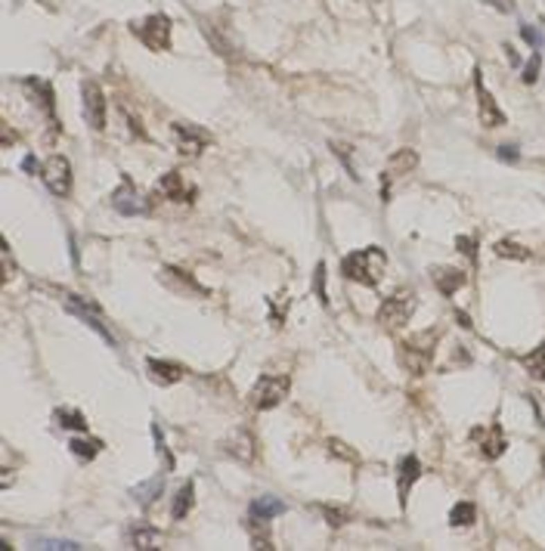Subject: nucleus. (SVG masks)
I'll list each match as a JSON object with an SVG mask.
<instances>
[{
	"instance_id": "nucleus-1",
	"label": "nucleus",
	"mask_w": 545,
	"mask_h": 551,
	"mask_svg": "<svg viewBox=\"0 0 545 551\" xmlns=\"http://www.w3.org/2000/svg\"><path fill=\"white\" fill-rule=\"evenodd\" d=\"M384 270H388V254H384L378 245L360 248V251H354V254H347L341 261L344 279H350V282H360V285H372V288H375V285L384 279Z\"/></svg>"
},
{
	"instance_id": "nucleus-2",
	"label": "nucleus",
	"mask_w": 545,
	"mask_h": 551,
	"mask_svg": "<svg viewBox=\"0 0 545 551\" xmlns=\"http://www.w3.org/2000/svg\"><path fill=\"white\" fill-rule=\"evenodd\" d=\"M434 331H428V335H415L409 338V341L400 344V350H397V360H400V366L409 371V375H424V371L431 369V360H434Z\"/></svg>"
},
{
	"instance_id": "nucleus-3",
	"label": "nucleus",
	"mask_w": 545,
	"mask_h": 551,
	"mask_svg": "<svg viewBox=\"0 0 545 551\" xmlns=\"http://www.w3.org/2000/svg\"><path fill=\"white\" fill-rule=\"evenodd\" d=\"M412 313H415V291L400 288L381 301V307H378V322L388 325V329H400V325H406L412 320Z\"/></svg>"
},
{
	"instance_id": "nucleus-4",
	"label": "nucleus",
	"mask_w": 545,
	"mask_h": 551,
	"mask_svg": "<svg viewBox=\"0 0 545 551\" xmlns=\"http://www.w3.org/2000/svg\"><path fill=\"white\" fill-rule=\"evenodd\" d=\"M288 375H263L261 381L254 384V390H251V406L261 409V412H267V409L279 406V403L288 396Z\"/></svg>"
},
{
	"instance_id": "nucleus-5",
	"label": "nucleus",
	"mask_w": 545,
	"mask_h": 551,
	"mask_svg": "<svg viewBox=\"0 0 545 551\" xmlns=\"http://www.w3.org/2000/svg\"><path fill=\"white\" fill-rule=\"evenodd\" d=\"M137 37L143 41L149 50L155 53H164L171 46V19L162 16V12H155V16H146L143 22L134 25Z\"/></svg>"
},
{
	"instance_id": "nucleus-6",
	"label": "nucleus",
	"mask_w": 545,
	"mask_h": 551,
	"mask_svg": "<svg viewBox=\"0 0 545 551\" xmlns=\"http://www.w3.org/2000/svg\"><path fill=\"white\" fill-rule=\"evenodd\" d=\"M112 208L124 217H143L152 211V202L134 189V180H130V177H124L121 186L112 192Z\"/></svg>"
},
{
	"instance_id": "nucleus-7",
	"label": "nucleus",
	"mask_w": 545,
	"mask_h": 551,
	"mask_svg": "<svg viewBox=\"0 0 545 551\" xmlns=\"http://www.w3.org/2000/svg\"><path fill=\"white\" fill-rule=\"evenodd\" d=\"M41 177H44L46 189H50L53 195L65 198L71 192V164H69V158H65V155H50V158H46Z\"/></svg>"
},
{
	"instance_id": "nucleus-8",
	"label": "nucleus",
	"mask_w": 545,
	"mask_h": 551,
	"mask_svg": "<svg viewBox=\"0 0 545 551\" xmlns=\"http://www.w3.org/2000/svg\"><path fill=\"white\" fill-rule=\"evenodd\" d=\"M474 87H477V118H481V124H483V128H502V124H505V115H502L499 105H496L493 93L483 87L481 69L474 71Z\"/></svg>"
},
{
	"instance_id": "nucleus-9",
	"label": "nucleus",
	"mask_w": 545,
	"mask_h": 551,
	"mask_svg": "<svg viewBox=\"0 0 545 551\" xmlns=\"http://www.w3.org/2000/svg\"><path fill=\"white\" fill-rule=\"evenodd\" d=\"M171 134L177 139V149L183 152V155H198V152L205 149V146H211V134L202 128H192V124H171Z\"/></svg>"
},
{
	"instance_id": "nucleus-10",
	"label": "nucleus",
	"mask_w": 545,
	"mask_h": 551,
	"mask_svg": "<svg viewBox=\"0 0 545 551\" xmlns=\"http://www.w3.org/2000/svg\"><path fill=\"white\" fill-rule=\"evenodd\" d=\"M84 115H87L93 130L105 128V96H103V90H99V84H93V81L84 84Z\"/></svg>"
},
{
	"instance_id": "nucleus-11",
	"label": "nucleus",
	"mask_w": 545,
	"mask_h": 551,
	"mask_svg": "<svg viewBox=\"0 0 545 551\" xmlns=\"http://www.w3.org/2000/svg\"><path fill=\"white\" fill-rule=\"evenodd\" d=\"M471 437L481 443L483 459H499V455L505 453V446H508V440H505V434H502L499 424H490V428H474V430H471Z\"/></svg>"
},
{
	"instance_id": "nucleus-12",
	"label": "nucleus",
	"mask_w": 545,
	"mask_h": 551,
	"mask_svg": "<svg viewBox=\"0 0 545 551\" xmlns=\"http://www.w3.org/2000/svg\"><path fill=\"white\" fill-rule=\"evenodd\" d=\"M65 307H69V313H75L78 320H84V322H87L90 329L96 331L99 338H103V341H109V344H112V335H109V331H105V325H103V316H99L96 310H90L87 304H84V301H81V297H78V295H69V297H65Z\"/></svg>"
},
{
	"instance_id": "nucleus-13",
	"label": "nucleus",
	"mask_w": 545,
	"mask_h": 551,
	"mask_svg": "<svg viewBox=\"0 0 545 551\" xmlns=\"http://www.w3.org/2000/svg\"><path fill=\"white\" fill-rule=\"evenodd\" d=\"M422 477V462L415 455H406L400 464H397V489H400V505H406L409 493H412V483Z\"/></svg>"
},
{
	"instance_id": "nucleus-14",
	"label": "nucleus",
	"mask_w": 545,
	"mask_h": 551,
	"mask_svg": "<svg viewBox=\"0 0 545 551\" xmlns=\"http://www.w3.org/2000/svg\"><path fill=\"white\" fill-rule=\"evenodd\" d=\"M431 279H434L437 291L447 295V297H453L456 291L468 282V276H465L462 270H453V267H434V270H431Z\"/></svg>"
},
{
	"instance_id": "nucleus-15",
	"label": "nucleus",
	"mask_w": 545,
	"mask_h": 551,
	"mask_svg": "<svg viewBox=\"0 0 545 551\" xmlns=\"http://www.w3.org/2000/svg\"><path fill=\"white\" fill-rule=\"evenodd\" d=\"M158 192L168 198H177V202H192V198H196V189H186L183 177L177 174V170H168V174L158 180Z\"/></svg>"
},
{
	"instance_id": "nucleus-16",
	"label": "nucleus",
	"mask_w": 545,
	"mask_h": 551,
	"mask_svg": "<svg viewBox=\"0 0 545 551\" xmlns=\"http://www.w3.org/2000/svg\"><path fill=\"white\" fill-rule=\"evenodd\" d=\"M146 369H149V378L158 384H177L183 378V366L177 362H164V360H146Z\"/></svg>"
},
{
	"instance_id": "nucleus-17",
	"label": "nucleus",
	"mask_w": 545,
	"mask_h": 551,
	"mask_svg": "<svg viewBox=\"0 0 545 551\" xmlns=\"http://www.w3.org/2000/svg\"><path fill=\"white\" fill-rule=\"evenodd\" d=\"M285 511H288V505H285L279 496H261V499L251 502L248 514H251V517H261V521H272V517L285 514Z\"/></svg>"
},
{
	"instance_id": "nucleus-18",
	"label": "nucleus",
	"mask_w": 545,
	"mask_h": 551,
	"mask_svg": "<svg viewBox=\"0 0 545 551\" xmlns=\"http://www.w3.org/2000/svg\"><path fill=\"white\" fill-rule=\"evenodd\" d=\"M415 168H418L415 149H397L394 155H390V161H388V180H390V177H406Z\"/></svg>"
},
{
	"instance_id": "nucleus-19",
	"label": "nucleus",
	"mask_w": 545,
	"mask_h": 551,
	"mask_svg": "<svg viewBox=\"0 0 545 551\" xmlns=\"http://www.w3.org/2000/svg\"><path fill=\"white\" fill-rule=\"evenodd\" d=\"M192 502H196V483L189 480V483H183L180 493L174 496V505H171V517H174V521H183V517L192 511Z\"/></svg>"
},
{
	"instance_id": "nucleus-20",
	"label": "nucleus",
	"mask_w": 545,
	"mask_h": 551,
	"mask_svg": "<svg viewBox=\"0 0 545 551\" xmlns=\"http://www.w3.org/2000/svg\"><path fill=\"white\" fill-rule=\"evenodd\" d=\"M227 453H232L236 459H242V462H251V459H254V437H251L248 430H239V434L227 443Z\"/></svg>"
},
{
	"instance_id": "nucleus-21",
	"label": "nucleus",
	"mask_w": 545,
	"mask_h": 551,
	"mask_svg": "<svg viewBox=\"0 0 545 551\" xmlns=\"http://www.w3.org/2000/svg\"><path fill=\"white\" fill-rule=\"evenodd\" d=\"M162 487H164V480L162 477H152V480H146V483H139V487H134V499H137V505H152V502L158 499V493H162Z\"/></svg>"
},
{
	"instance_id": "nucleus-22",
	"label": "nucleus",
	"mask_w": 545,
	"mask_h": 551,
	"mask_svg": "<svg viewBox=\"0 0 545 551\" xmlns=\"http://www.w3.org/2000/svg\"><path fill=\"white\" fill-rule=\"evenodd\" d=\"M521 366L530 371V378H536V381H542V378H545V341H542L539 347L533 350V353L521 356Z\"/></svg>"
},
{
	"instance_id": "nucleus-23",
	"label": "nucleus",
	"mask_w": 545,
	"mask_h": 551,
	"mask_svg": "<svg viewBox=\"0 0 545 551\" xmlns=\"http://www.w3.org/2000/svg\"><path fill=\"white\" fill-rule=\"evenodd\" d=\"M474 521H477V508L471 505V502H458V505H453V511H449V523H453L456 530L471 527Z\"/></svg>"
},
{
	"instance_id": "nucleus-24",
	"label": "nucleus",
	"mask_w": 545,
	"mask_h": 551,
	"mask_svg": "<svg viewBox=\"0 0 545 551\" xmlns=\"http://www.w3.org/2000/svg\"><path fill=\"white\" fill-rule=\"evenodd\" d=\"M69 449H71V455H78V459L90 462V459H96V455H99V449H103V440H81V437H75V440L69 443Z\"/></svg>"
},
{
	"instance_id": "nucleus-25",
	"label": "nucleus",
	"mask_w": 545,
	"mask_h": 551,
	"mask_svg": "<svg viewBox=\"0 0 545 551\" xmlns=\"http://www.w3.org/2000/svg\"><path fill=\"white\" fill-rule=\"evenodd\" d=\"M496 257H505V261H527L530 248H524L521 242H496Z\"/></svg>"
},
{
	"instance_id": "nucleus-26",
	"label": "nucleus",
	"mask_w": 545,
	"mask_h": 551,
	"mask_svg": "<svg viewBox=\"0 0 545 551\" xmlns=\"http://www.w3.org/2000/svg\"><path fill=\"white\" fill-rule=\"evenodd\" d=\"M130 542H134V548H155L158 533L152 527H137L134 533H130Z\"/></svg>"
},
{
	"instance_id": "nucleus-27",
	"label": "nucleus",
	"mask_w": 545,
	"mask_h": 551,
	"mask_svg": "<svg viewBox=\"0 0 545 551\" xmlns=\"http://www.w3.org/2000/svg\"><path fill=\"white\" fill-rule=\"evenodd\" d=\"M56 418H59V424H62V428H69V430H87V421H84L81 412H71V409H59Z\"/></svg>"
},
{
	"instance_id": "nucleus-28",
	"label": "nucleus",
	"mask_w": 545,
	"mask_h": 551,
	"mask_svg": "<svg viewBox=\"0 0 545 551\" xmlns=\"http://www.w3.org/2000/svg\"><path fill=\"white\" fill-rule=\"evenodd\" d=\"M31 548H53V551H71V548H81L78 542L71 539H37Z\"/></svg>"
},
{
	"instance_id": "nucleus-29",
	"label": "nucleus",
	"mask_w": 545,
	"mask_h": 551,
	"mask_svg": "<svg viewBox=\"0 0 545 551\" xmlns=\"http://www.w3.org/2000/svg\"><path fill=\"white\" fill-rule=\"evenodd\" d=\"M456 248H458V254L471 257V263L477 261V242H474L471 236H458V238H456Z\"/></svg>"
},
{
	"instance_id": "nucleus-30",
	"label": "nucleus",
	"mask_w": 545,
	"mask_h": 551,
	"mask_svg": "<svg viewBox=\"0 0 545 551\" xmlns=\"http://www.w3.org/2000/svg\"><path fill=\"white\" fill-rule=\"evenodd\" d=\"M313 291H316L319 301L329 304V297H325V263H316V273H313Z\"/></svg>"
},
{
	"instance_id": "nucleus-31",
	"label": "nucleus",
	"mask_w": 545,
	"mask_h": 551,
	"mask_svg": "<svg viewBox=\"0 0 545 551\" xmlns=\"http://www.w3.org/2000/svg\"><path fill=\"white\" fill-rule=\"evenodd\" d=\"M536 78H539V53H533L530 62L524 65V84H536Z\"/></svg>"
},
{
	"instance_id": "nucleus-32",
	"label": "nucleus",
	"mask_w": 545,
	"mask_h": 551,
	"mask_svg": "<svg viewBox=\"0 0 545 551\" xmlns=\"http://www.w3.org/2000/svg\"><path fill=\"white\" fill-rule=\"evenodd\" d=\"M331 149H335V155H338V158H341V161H344V164H347V174H350V177H354V180H360V174H356V168H354V164H350V152H347V149H350V146H341V143H331Z\"/></svg>"
},
{
	"instance_id": "nucleus-33",
	"label": "nucleus",
	"mask_w": 545,
	"mask_h": 551,
	"mask_svg": "<svg viewBox=\"0 0 545 551\" xmlns=\"http://www.w3.org/2000/svg\"><path fill=\"white\" fill-rule=\"evenodd\" d=\"M322 514L329 517V523H331V527H344V523H347V511H341V508H331V505H325V508H322Z\"/></svg>"
},
{
	"instance_id": "nucleus-34",
	"label": "nucleus",
	"mask_w": 545,
	"mask_h": 551,
	"mask_svg": "<svg viewBox=\"0 0 545 551\" xmlns=\"http://www.w3.org/2000/svg\"><path fill=\"white\" fill-rule=\"evenodd\" d=\"M521 37H524V41H527L530 46H536V50L542 46V35L533 28V25H521Z\"/></svg>"
},
{
	"instance_id": "nucleus-35",
	"label": "nucleus",
	"mask_w": 545,
	"mask_h": 551,
	"mask_svg": "<svg viewBox=\"0 0 545 551\" xmlns=\"http://www.w3.org/2000/svg\"><path fill=\"white\" fill-rule=\"evenodd\" d=\"M487 3L499 12H514V0H487Z\"/></svg>"
},
{
	"instance_id": "nucleus-36",
	"label": "nucleus",
	"mask_w": 545,
	"mask_h": 551,
	"mask_svg": "<svg viewBox=\"0 0 545 551\" xmlns=\"http://www.w3.org/2000/svg\"><path fill=\"white\" fill-rule=\"evenodd\" d=\"M22 170H28V174H37V170H44V168H41V164H37V158H35V155H25Z\"/></svg>"
},
{
	"instance_id": "nucleus-37",
	"label": "nucleus",
	"mask_w": 545,
	"mask_h": 551,
	"mask_svg": "<svg viewBox=\"0 0 545 551\" xmlns=\"http://www.w3.org/2000/svg\"><path fill=\"white\" fill-rule=\"evenodd\" d=\"M499 158H505V161H514V158H517L514 146H502V149H499Z\"/></svg>"
},
{
	"instance_id": "nucleus-38",
	"label": "nucleus",
	"mask_w": 545,
	"mask_h": 551,
	"mask_svg": "<svg viewBox=\"0 0 545 551\" xmlns=\"http://www.w3.org/2000/svg\"><path fill=\"white\" fill-rule=\"evenodd\" d=\"M456 320H458V325H462V329H471V320L462 313V310H458V313H456Z\"/></svg>"
}]
</instances>
